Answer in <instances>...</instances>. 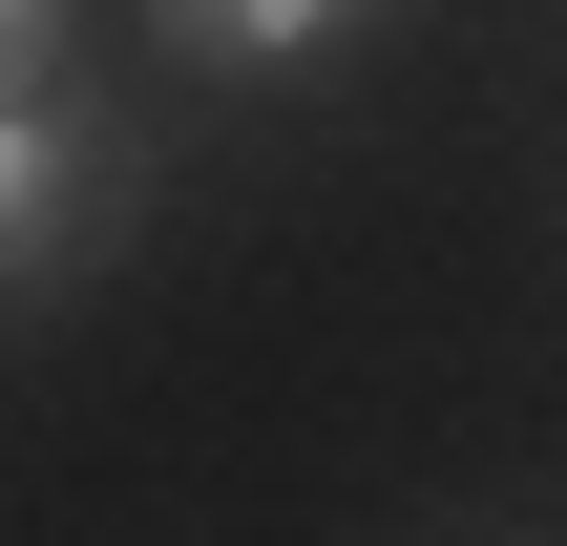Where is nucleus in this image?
Segmentation results:
<instances>
[{
    "mask_svg": "<svg viewBox=\"0 0 567 546\" xmlns=\"http://www.w3.org/2000/svg\"><path fill=\"white\" fill-rule=\"evenodd\" d=\"M295 21H337V0H168V42H295Z\"/></svg>",
    "mask_w": 567,
    "mask_h": 546,
    "instance_id": "obj_2",
    "label": "nucleus"
},
{
    "mask_svg": "<svg viewBox=\"0 0 567 546\" xmlns=\"http://www.w3.org/2000/svg\"><path fill=\"white\" fill-rule=\"evenodd\" d=\"M63 253V105H0V274Z\"/></svg>",
    "mask_w": 567,
    "mask_h": 546,
    "instance_id": "obj_1",
    "label": "nucleus"
},
{
    "mask_svg": "<svg viewBox=\"0 0 567 546\" xmlns=\"http://www.w3.org/2000/svg\"><path fill=\"white\" fill-rule=\"evenodd\" d=\"M0 105H42V0H0Z\"/></svg>",
    "mask_w": 567,
    "mask_h": 546,
    "instance_id": "obj_3",
    "label": "nucleus"
}]
</instances>
